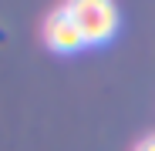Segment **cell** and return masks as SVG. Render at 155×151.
Listing matches in <instances>:
<instances>
[{
    "instance_id": "3957f363",
    "label": "cell",
    "mask_w": 155,
    "mask_h": 151,
    "mask_svg": "<svg viewBox=\"0 0 155 151\" xmlns=\"http://www.w3.org/2000/svg\"><path fill=\"white\" fill-rule=\"evenodd\" d=\"M138 151H155V138H145V141L138 144Z\"/></svg>"
},
{
    "instance_id": "7a4b0ae2",
    "label": "cell",
    "mask_w": 155,
    "mask_h": 151,
    "mask_svg": "<svg viewBox=\"0 0 155 151\" xmlns=\"http://www.w3.org/2000/svg\"><path fill=\"white\" fill-rule=\"evenodd\" d=\"M44 40H47L51 50H58V54H74V50L84 47L81 30L74 27V20L64 10H54V14L44 20Z\"/></svg>"
},
{
    "instance_id": "6da1fadb",
    "label": "cell",
    "mask_w": 155,
    "mask_h": 151,
    "mask_svg": "<svg viewBox=\"0 0 155 151\" xmlns=\"http://www.w3.org/2000/svg\"><path fill=\"white\" fill-rule=\"evenodd\" d=\"M74 27L81 30L84 37V47H94V44H108L118 30V7L115 0H68L61 7Z\"/></svg>"
}]
</instances>
